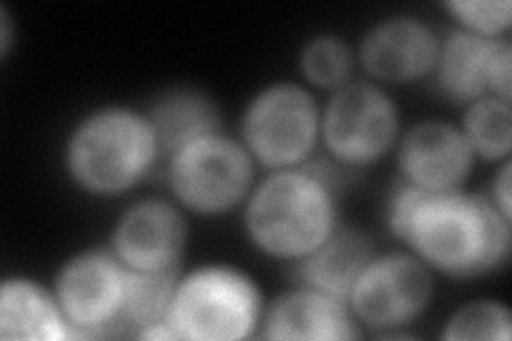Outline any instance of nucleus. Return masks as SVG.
Instances as JSON below:
<instances>
[{
	"mask_svg": "<svg viewBox=\"0 0 512 341\" xmlns=\"http://www.w3.org/2000/svg\"><path fill=\"white\" fill-rule=\"evenodd\" d=\"M395 239L434 273L472 280L500 269L510 256V220L485 194L425 192L397 177L387 203Z\"/></svg>",
	"mask_w": 512,
	"mask_h": 341,
	"instance_id": "1",
	"label": "nucleus"
},
{
	"mask_svg": "<svg viewBox=\"0 0 512 341\" xmlns=\"http://www.w3.org/2000/svg\"><path fill=\"white\" fill-rule=\"evenodd\" d=\"M340 175L331 160L269 171L244 203V233L261 254L297 263L340 226Z\"/></svg>",
	"mask_w": 512,
	"mask_h": 341,
	"instance_id": "2",
	"label": "nucleus"
},
{
	"mask_svg": "<svg viewBox=\"0 0 512 341\" xmlns=\"http://www.w3.org/2000/svg\"><path fill=\"white\" fill-rule=\"evenodd\" d=\"M160 156L146 116L126 105H105L79 120L64 143V171L75 188L96 199L131 192Z\"/></svg>",
	"mask_w": 512,
	"mask_h": 341,
	"instance_id": "3",
	"label": "nucleus"
},
{
	"mask_svg": "<svg viewBox=\"0 0 512 341\" xmlns=\"http://www.w3.org/2000/svg\"><path fill=\"white\" fill-rule=\"evenodd\" d=\"M265 314L261 288L233 265H201L180 273L167 324L188 341H242L259 335Z\"/></svg>",
	"mask_w": 512,
	"mask_h": 341,
	"instance_id": "4",
	"label": "nucleus"
},
{
	"mask_svg": "<svg viewBox=\"0 0 512 341\" xmlns=\"http://www.w3.org/2000/svg\"><path fill=\"white\" fill-rule=\"evenodd\" d=\"M239 141L267 171L295 169L320 143V105L297 81H276L256 92L239 120Z\"/></svg>",
	"mask_w": 512,
	"mask_h": 341,
	"instance_id": "5",
	"label": "nucleus"
},
{
	"mask_svg": "<svg viewBox=\"0 0 512 341\" xmlns=\"http://www.w3.org/2000/svg\"><path fill=\"white\" fill-rule=\"evenodd\" d=\"M402 135L393 96L370 79H350L320 107V141L329 160L359 171L387 158Z\"/></svg>",
	"mask_w": 512,
	"mask_h": 341,
	"instance_id": "6",
	"label": "nucleus"
},
{
	"mask_svg": "<svg viewBox=\"0 0 512 341\" xmlns=\"http://www.w3.org/2000/svg\"><path fill=\"white\" fill-rule=\"evenodd\" d=\"M167 184L173 201L188 214L227 216L244 207L256 184V162L242 141L214 133L167 160Z\"/></svg>",
	"mask_w": 512,
	"mask_h": 341,
	"instance_id": "7",
	"label": "nucleus"
},
{
	"mask_svg": "<svg viewBox=\"0 0 512 341\" xmlns=\"http://www.w3.org/2000/svg\"><path fill=\"white\" fill-rule=\"evenodd\" d=\"M434 271L410 252L374 254L348 292L350 314L374 335L399 337L434 301Z\"/></svg>",
	"mask_w": 512,
	"mask_h": 341,
	"instance_id": "8",
	"label": "nucleus"
},
{
	"mask_svg": "<svg viewBox=\"0 0 512 341\" xmlns=\"http://www.w3.org/2000/svg\"><path fill=\"white\" fill-rule=\"evenodd\" d=\"M128 269L111 248H88L69 256L52 286L73 339H99L118 333Z\"/></svg>",
	"mask_w": 512,
	"mask_h": 341,
	"instance_id": "9",
	"label": "nucleus"
},
{
	"mask_svg": "<svg viewBox=\"0 0 512 341\" xmlns=\"http://www.w3.org/2000/svg\"><path fill=\"white\" fill-rule=\"evenodd\" d=\"M431 75H434L442 96L463 107L483 99V96H498L502 101H510V39H485L455 28L440 39V52Z\"/></svg>",
	"mask_w": 512,
	"mask_h": 341,
	"instance_id": "10",
	"label": "nucleus"
},
{
	"mask_svg": "<svg viewBox=\"0 0 512 341\" xmlns=\"http://www.w3.org/2000/svg\"><path fill=\"white\" fill-rule=\"evenodd\" d=\"M440 35L416 15H393L365 30L359 41L357 64L378 86H402L434 73Z\"/></svg>",
	"mask_w": 512,
	"mask_h": 341,
	"instance_id": "11",
	"label": "nucleus"
},
{
	"mask_svg": "<svg viewBox=\"0 0 512 341\" xmlns=\"http://www.w3.org/2000/svg\"><path fill=\"white\" fill-rule=\"evenodd\" d=\"M399 180L425 192H453L466 186L476 156L461 128L446 120H421L395 145Z\"/></svg>",
	"mask_w": 512,
	"mask_h": 341,
	"instance_id": "12",
	"label": "nucleus"
},
{
	"mask_svg": "<svg viewBox=\"0 0 512 341\" xmlns=\"http://www.w3.org/2000/svg\"><path fill=\"white\" fill-rule=\"evenodd\" d=\"M188 241L184 209L167 199H141L128 205L111 231L109 248L135 271L180 267Z\"/></svg>",
	"mask_w": 512,
	"mask_h": 341,
	"instance_id": "13",
	"label": "nucleus"
},
{
	"mask_svg": "<svg viewBox=\"0 0 512 341\" xmlns=\"http://www.w3.org/2000/svg\"><path fill=\"white\" fill-rule=\"evenodd\" d=\"M359 335L344 299L301 284L265 307L259 333L271 341H350Z\"/></svg>",
	"mask_w": 512,
	"mask_h": 341,
	"instance_id": "14",
	"label": "nucleus"
},
{
	"mask_svg": "<svg viewBox=\"0 0 512 341\" xmlns=\"http://www.w3.org/2000/svg\"><path fill=\"white\" fill-rule=\"evenodd\" d=\"M160 156L169 160L201 137L222 133L218 103L197 86H171L154 96L146 109Z\"/></svg>",
	"mask_w": 512,
	"mask_h": 341,
	"instance_id": "15",
	"label": "nucleus"
},
{
	"mask_svg": "<svg viewBox=\"0 0 512 341\" xmlns=\"http://www.w3.org/2000/svg\"><path fill=\"white\" fill-rule=\"evenodd\" d=\"M376 254L374 241L357 226L342 224L320 246L293 263L295 280L301 286L323 290L338 299H348L352 284Z\"/></svg>",
	"mask_w": 512,
	"mask_h": 341,
	"instance_id": "16",
	"label": "nucleus"
},
{
	"mask_svg": "<svg viewBox=\"0 0 512 341\" xmlns=\"http://www.w3.org/2000/svg\"><path fill=\"white\" fill-rule=\"evenodd\" d=\"M0 337L5 341L73 339L50 288L28 278H7L0 286Z\"/></svg>",
	"mask_w": 512,
	"mask_h": 341,
	"instance_id": "17",
	"label": "nucleus"
},
{
	"mask_svg": "<svg viewBox=\"0 0 512 341\" xmlns=\"http://www.w3.org/2000/svg\"><path fill=\"white\" fill-rule=\"evenodd\" d=\"M178 280L180 267L163 271H128L118 333L139 337L143 331L156 327V324L167 322Z\"/></svg>",
	"mask_w": 512,
	"mask_h": 341,
	"instance_id": "18",
	"label": "nucleus"
},
{
	"mask_svg": "<svg viewBox=\"0 0 512 341\" xmlns=\"http://www.w3.org/2000/svg\"><path fill=\"white\" fill-rule=\"evenodd\" d=\"M476 160L502 162L510 160L512 150V107L510 101L498 96H483L463 107V120L459 124Z\"/></svg>",
	"mask_w": 512,
	"mask_h": 341,
	"instance_id": "19",
	"label": "nucleus"
},
{
	"mask_svg": "<svg viewBox=\"0 0 512 341\" xmlns=\"http://www.w3.org/2000/svg\"><path fill=\"white\" fill-rule=\"evenodd\" d=\"M357 67V54L338 35L323 32L303 43L299 52V71L306 84L316 90L335 92L348 84Z\"/></svg>",
	"mask_w": 512,
	"mask_h": 341,
	"instance_id": "20",
	"label": "nucleus"
},
{
	"mask_svg": "<svg viewBox=\"0 0 512 341\" xmlns=\"http://www.w3.org/2000/svg\"><path fill=\"white\" fill-rule=\"evenodd\" d=\"M446 341H510L512 314L495 299H474L448 316L440 333Z\"/></svg>",
	"mask_w": 512,
	"mask_h": 341,
	"instance_id": "21",
	"label": "nucleus"
},
{
	"mask_svg": "<svg viewBox=\"0 0 512 341\" xmlns=\"http://www.w3.org/2000/svg\"><path fill=\"white\" fill-rule=\"evenodd\" d=\"M442 9L451 15L459 30L485 39L508 37L512 26L510 0H448Z\"/></svg>",
	"mask_w": 512,
	"mask_h": 341,
	"instance_id": "22",
	"label": "nucleus"
},
{
	"mask_svg": "<svg viewBox=\"0 0 512 341\" xmlns=\"http://www.w3.org/2000/svg\"><path fill=\"white\" fill-rule=\"evenodd\" d=\"M510 175H512V162L506 160V162H502L500 169L495 171V177L491 182V194H489L491 203L498 207L500 214L508 220H512V205H510V190H512L510 186H512V182H510Z\"/></svg>",
	"mask_w": 512,
	"mask_h": 341,
	"instance_id": "23",
	"label": "nucleus"
},
{
	"mask_svg": "<svg viewBox=\"0 0 512 341\" xmlns=\"http://www.w3.org/2000/svg\"><path fill=\"white\" fill-rule=\"evenodd\" d=\"M13 37H15L13 20L9 15V9L3 5V7H0V50H3L0 54H3V58H7L9 52H11Z\"/></svg>",
	"mask_w": 512,
	"mask_h": 341,
	"instance_id": "24",
	"label": "nucleus"
}]
</instances>
